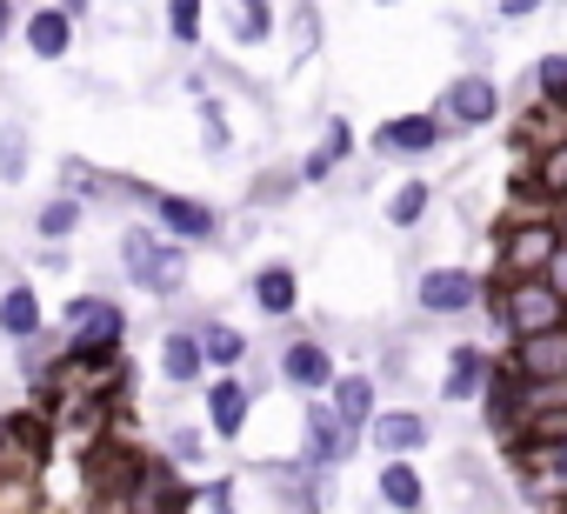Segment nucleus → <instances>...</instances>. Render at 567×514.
<instances>
[{"label": "nucleus", "instance_id": "f257e3e1", "mask_svg": "<svg viewBox=\"0 0 567 514\" xmlns=\"http://www.w3.org/2000/svg\"><path fill=\"white\" fill-rule=\"evenodd\" d=\"M121 275H127L141 295L167 301V295L187 288V247L167 240L161 227H127V234H121Z\"/></svg>", "mask_w": 567, "mask_h": 514}, {"label": "nucleus", "instance_id": "f03ea898", "mask_svg": "<svg viewBox=\"0 0 567 514\" xmlns=\"http://www.w3.org/2000/svg\"><path fill=\"white\" fill-rule=\"evenodd\" d=\"M61 328H68V361L94 368V361H114V354H121L127 315H121L114 301H101V295H74L68 315H61Z\"/></svg>", "mask_w": 567, "mask_h": 514}, {"label": "nucleus", "instance_id": "7ed1b4c3", "mask_svg": "<svg viewBox=\"0 0 567 514\" xmlns=\"http://www.w3.org/2000/svg\"><path fill=\"white\" fill-rule=\"evenodd\" d=\"M427 114H434L447 134H454V127H467V134H474V127H494V121H501V81H494V74H454Z\"/></svg>", "mask_w": 567, "mask_h": 514}, {"label": "nucleus", "instance_id": "20e7f679", "mask_svg": "<svg viewBox=\"0 0 567 514\" xmlns=\"http://www.w3.org/2000/svg\"><path fill=\"white\" fill-rule=\"evenodd\" d=\"M501 295H507V328H514V341H534V335H560V328H567V301L554 295L547 275H534V281H501Z\"/></svg>", "mask_w": 567, "mask_h": 514}, {"label": "nucleus", "instance_id": "39448f33", "mask_svg": "<svg viewBox=\"0 0 567 514\" xmlns=\"http://www.w3.org/2000/svg\"><path fill=\"white\" fill-rule=\"evenodd\" d=\"M414 301H421V315H434V321H461V315H474V308L487 301V288H481L474 268H427V275L414 281Z\"/></svg>", "mask_w": 567, "mask_h": 514}, {"label": "nucleus", "instance_id": "423d86ee", "mask_svg": "<svg viewBox=\"0 0 567 514\" xmlns=\"http://www.w3.org/2000/svg\"><path fill=\"white\" fill-rule=\"evenodd\" d=\"M447 141V127L434 121V114H388L374 134H368V147H374V161H427L434 147Z\"/></svg>", "mask_w": 567, "mask_h": 514}, {"label": "nucleus", "instance_id": "0eeeda50", "mask_svg": "<svg viewBox=\"0 0 567 514\" xmlns=\"http://www.w3.org/2000/svg\"><path fill=\"white\" fill-rule=\"evenodd\" d=\"M141 201L154 207V227H161L167 240H181V247H207V240L220 234V214H214L207 201H194V194H161V187H147Z\"/></svg>", "mask_w": 567, "mask_h": 514}, {"label": "nucleus", "instance_id": "6e6552de", "mask_svg": "<svg viewBox=\"0 0 567 514\" xmlns=\"http://www.w3.org/2000/svg\"><path fill=\"white\" fill-rule=\"evenodd\" d=\"M334 381H341V368H334V354H328L315 335H295L288 348H280V388H295V394H308V401H328Z\"/></svg>", "mask_w": 567, "mask_h": 514}, {"label": "nucleus", "instance_id": "1a4fd4ad", "mask_svg": "<svg viewBox=\"0 0 567 514\" xmlns=\"http://www.w3.org/2000/svg\"><path fill=\"white\" fill-rule=\"evenodd\" d=\"M427 441H434V421H427L421 408H381L374 428H368V448H374L381 461H414Z\"/></svg>", "mask_w": 567, "mask_h": 514}, {"label": "nucleus", "instance_id": "9d476101", "mask_svg": "<svg viewBox=\"0 0 567 514\" xmlns=\"http://www.w3.org/2000/svg\"><path fill=\"white\" fill-rule=\"evenodd\" d=\"M507 368H514L527 388H567V328H560V335L514 341V348H507Z\"/></svg>", "mask_w": 567, "mask_h": 514}, {"label": "nucleus", "instance_id": "9b49d317", "mask_svg": "<svg viewBox=\"0 0 567 514\" xmlns=\"http://www.w3.org/2000/svg\"><path fill=\"white\" fill-rule=\"evenodd\" d=\"M487 381H494V354H487L481 341H461V348L447 354V368H441V401H447V408H467V401L487 394Z\"/></svg>", "mask_w": 567, "mask_h": 514}, {"label": "nucleus", "instance_id": "f8f14e48", "mask_svg": "<svg viewBox=\"0 0 567 514\" xmlns=\"http://www.w3.org/2000/svg\"><path fill=\"white\" fill-rule=\"evenodd\" d=\"M301 421H308V454H301L308 467H341V461H348V454L361 448V441H354V434L341 428L334 401H308V414H301Z\"/></svg>", "mask_w": 567, "mask_h": 514}, {"label": "nucleus", "instance_id": "ddd939ff", "mask_svg": "<svg viewBox=\"0 0 567 514\" xmlns=\"http://www.w3.org/2000/svg\"><path fill=\"white\" fill-rule=\"evenodd\" d=\"M21 41L34 61H68L74 54V8H28Z\"/></svg>", "mask_w": 567, "mask_h": 514}, {"label": "nucleus", "instance_id": "4468645a", "mask_svg": "<svg viewBox=\"0 0 567 514\" xmlns=\"http://www.w3.org/2000/svg\"><path fill=\"white\" fill-rule=\"evenodd\" d=\"M334 414H341V428L354 434V441H368V428H374V414H381V388H374V374H361V368H348L341 381H334Z\"/></svg>", "mask_w": 567, "mask_h": 514}, {"label": "nucleus", "instance_id": "2eb2a0df", "mask_svg": "<svg viewBox=\"0 0 567 514\" xmlns=\"http://www.w3.org/2000/svg\"><path fill=\"white\" fill-rule=\"evenodd\" d=\"M247 295H254V308H260L267 321H288V315L301 308V275H295V261H267V268H254Z\"/></svg>", "mask_w": 567, "mask_h": 514}, {"label": "nucleus", "instance_id": "dca6fc26", "mask_svg": "<svg viewBox=\"0 0 567 514\" xmlns=\"http://www.w3.org/2000/svg\"><path fill=\"white\" fill-rule=\"evenodd\" d=\"M247 414H254V388L240 374H227V381L207 388V428H214V441H240Z\"/></svg>", "mask_w": 567, "mask_h": 514}, {"label": "nucleus", "instance_id": "f3484780", "mask_svg": "<svg viewBox=\"0 0 567 514\" xmlns=\"http://www.w3.org/2000/svg\"><path fill=\"white\" fill-rule=\"evenodd\" d=\"M161 374L174 388H194L207 374V348H200V328H167L161 335Z\"/></svg>", "mask_w": 567, "mask_h": 514}, {"label": "nucleus", "instance_id": "a211bd4d", "mask_svg": "<svg viewBox=\"0 0 567 514\" xmlns=\"http://www.w3.org/2000/svg\"><path fill=\"white\" fill-rule=\"evenodd\" d=\"M0 335L8 341H41L48 335V315H41V295H34V281H14L8 295H0Z\"/></svg>", "mask_w": 567, "mask_h": 514}, {"label": "nucleus", "instance_id": "6ab92c4d", "mask_svg": "<svg viewBox=\"0 0 567 514\" xmlns=\"http://www.w3.org/2000/svg\"><path fill=\"white\" fill-rule=\"evenodd\" d=\"M374 494H381L394 514H421V507H427V481H421L414 461H381V467H374Z\"/></svg>", "mask_w": 567, "mask_h": 514}, {"label": "nucleus", "instance_id": "aec40b11", "mask_svg": "<svg viewBox=\"0 0 567 514\" xmlns=\"http://www.w3.org/2000/svg\"><path fill=\"white\" fill-rule=\"evenodd\" d=\"M200 348H207V368H214L220 381H227V374H240V368H247V354H254V348H247V335H240V328H227V321H200Z\"/></svg>", "mask_w": 567, "mask_h": 514}, {"label": "nucleus", "instance_id": "412c9836", "mask_svg": "<svg viewBox=\"0 0 567 514\" xmlns=\"http://www.w3.org/2000/svg\"><path fill=\"white\" fill-rule=\"evenodd\" d=\"M81 220H87V201H74V194H54V201H41V214H34V234L54 247V240L81 234Z\"/></svg>", "mask_w": 567, "mask_h": 514}, {"label": "nucleus", "instance_id": "4be33fe9", "mask_svg": "<svg viewBox=\"0 0 567 514\" xmlns=\"http://www.w3.org/2000/svg\"><path fill=\"white\" fill-rule=\"evenodd\" d=\"M527 467L540 474V487H554L567 501V428H540V448H534Z\"/></svg>", "mask_w": 567, "mask_h": 514}, {"label": "nucleus", "instance_id": "5701e85b", "mask_svg": "<svg viewBox=\"0 0 567 514\" xmlns=\"http://www.w3.org/2000/svg\"><path fill=\"white\" fill-rule=\"evenodd\" d=\"M427 207H434V187H427V181H401V187L381 201L388 227H421V220H427Z\"/></svg>", "mask_w": 567, "mask_h": 514}, {"label": "nucleus", "instance_id": "b1692460", "mask_svg": "<svg viewBox=\"0 0 567 514\" xmlns=\"http://www.w3.org/2000/svg\"><path fill=\"white\" fill-rule=\"evenodd\" d=\"M227 21H234V34H240L247 48L274 41V28H280V14L267 8V0H234V8H227Z\"/></svg>", "mask_w": 567, "mask_h": 514}, {"label": "nucleus", "instance_id": "393cba45", "mask_svg": "<svg viewBox=\"0 0 567 514\" xmlns=\"http://www.w3.org/2000/svg\"><path fill=\"white\" fill-rule=\"evenodd\" d=\"M28 161H34V141H28L21 121H8V127H0V181L21 187V181H28Z\"/></svg>", "mask_w": 567, "mask_h": 514}, {"label": "nucleus", "instance_id": "a878e982", "mask_svg": "<svg viewBox=\"0 0 567 514\" xmlns=\"http://www.w3.org/2000/svg\"><path fill=\"white\" fill-rule=\"evenodd\" d=\"M288 194H301V167H274L254 181V207H280Z\"/></svg>", "mask_w": 567, "mask_h": 514}, {"label": "nucleus", "instance_id": "bb28decb", "mask_svg": "<svg viewBox=\"0 0 567 514\" xmlns=\"http://www.w3.org/2000/svg\"><path fill=\"white\" fill-rule=\"evenodd\" d=\"M534 88H540V101H567V54H540L534 61Z\"/></svg>", "mask_w": 567, "mask_h": 514}, {"label": "nucleus", "instance_id": "cd10ccee", "mask_svg": "<svg viewBox=\"0 0 567 514\" xmlns=\"http://www.w3.org/2000/svg\"><path fill=\"white\" fill-rule=\"evenodd\" d=\"M200 21H207L200 0H174V8H167V34H174L181 48H194V41H200Z\"/></svg>", "mask_w": 567, "mask_h": 514}, {"label": "nucleus", "instance_id": "c85d7f7f", "mask_svg": "<svg viewBox=\"0 0 567 514\" xmlns=\"http://www.w3.org/2000/svg\"><path fill=\"white\" fill-rule=\"evenodd\" d=\"M354 147H361V141H354V127H348V121H328V141H321V154H328V161L341 167V161H348Z\"/></svg>", "mask_w": 567, "mask_h": 514}, {"label": "nucleus", "instance_id": "c756f323", "mask_svg": "<svg viewBox=\"0 0 567 514\" xmlns=\"http://www.w3.org/2000/svg\"><path fill=\"white\" fill-rule=\"evenodd\" d=\"M167 461L194 467V461H200V434H194V428H174V434H167Z\"/></svg>", "mask_w": 567, "mask_h": 514}, {"label": "nucleus", "instance_id": "7c9ffc66", "mask_svg": "<svg viewBox=\"0 0 567 514\" xmlns=\"http://www.w3.org/2000/svg\"><path fill=\"white\" fill-rule=\"evenodd\" d=\"M328 174H334V161H328V154H321V147H315V154H308V161H301V187H321V181H328Z\"/></svg>", "mask_w": 567, "mask_h": 514}, {"label": "nucleus", "instance_id": "2f4dec72", "mask_svg": "<svg viewBox=\"0 0 567 514\" xmlns=\"http://www.w3.org/2000/svg\"><path fill=\"white\" fill-rule=\"evenodd\" d=\"M540 8H534V0H501V8H494V21L507 28V21H534Z\"/></svg>", "mask_w": 567, "mask_h": 514}, {"label": "nucleus", "instance_id": "473e14b6", "mask_svg": "<svg viewBox=\"0 0 567 514\" xmlns=\"http://www.w3.org/2000/svg\"><path fill=\"white\" fill-rule=\"evenodd\" d=\"M21 21H28V14H21V8H14V0H0V41H8V34H14V28H21Z\"/></svg>", "mask_w": 567, "mask_h": 514}, {"label": "nucleus", "instance_id": "72a5a7b5", "mask_svg": "<svg viewBox=\"0 0 567 514\" xmlns=\"http://www.w3.org/2000/svg\"><path fill=\"white\" fill-rule=\"evenodd\" d=\"M547 281H554V295H560V301H567V247H560V254H554V268H547Z\"/></svg>", "mask_w": 567, "mask_h": 514}, {"label": "nucleus", "instance_id": "f704fd0d", "mask_svg": "<svg viewBox=\"0 0 567 514\" xmlns=\"http://www.w3.org/2000/svg\"><path fill=\"white\" fill-rule=\"evenodd\" d=\"M295 514H315V507H295Z\"/></svg>", "mask_w": 567, "mask_h": 514}]
</instances>
